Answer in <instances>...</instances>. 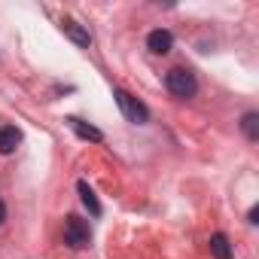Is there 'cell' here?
I'll return each instance as SVG.
<instances>
[{
	"label": "cell",
	"instance_id": "6da1fadb",
	"mask_svg": "<svg viewBox=\"0 0 259 259\" xmlns=\"http://www.w3.org/2000/svg\"><path fill=\"white\" fill-rule=\"evenodd\" d=\"M165 89L174 95V98H192L198 92V79L189 67H171L165 73Z\"/></svg>",
	"mask_w": 259,
	"mask_h": 259
},
{
	"label": "cell",
	"instance_id": "7a4b0ae2",
	"mask_svg": "<svg viewBox=\"0 0 259 259\" xmlns=\"http://www.w3.org/2000/svg\"><path fill=\"white\" fill-rule=\"evenodd\" d=\"M113 98H116V104H119V110H122V116H125L128 122L144 125V122L150 119V110H147L135 95H128L125 89H116V92H113Z\"/></svg>",
	"mask_w": 259,
	"mask_h": 259
},
{
	"label": "cell",
	"instance_id": "3957f363",
	"mask_svg": "<svg viewBox=\"0 0 259 259\" xmlns=\"http://www.w3.org/2000/svg\"><path fill=\"white\" fill-rule=\"evenodd\" d=\"M89 241H92V232H89L85 220L67 217L64 220V244H70L73 250H82V247H89Z\"/></svg>",
	"mask_w": 259,
	"mask_h": 259
},
{
	"label": "cell",
	"instance_id": "277c9868",
	"mask_svg": "<svg viewBox=\"0 0 259 259\" xmlns=\"http://www.w3.org/2000/svg\"><path fill=\"white\" fill-rule=\"evenodd\" d=\"M171 46H174V37H171V31H165V28H159V31H153V34L147 37V49H150L153 55H168Z\"/></svg>",
	"mask_w": 259,
	"mask_h": 259
},
{
	"label": "cell",
	"instance_id": "5b68a950",
	"mask_svg": "<svg viewBox=\"0 0 259 259\" xmlns=\"http://www.w3.org/2000/svg\"><path fill=\"white\" fill-rule=\"evenodd\" d=\"M19 144H22V132H19V128H13V125L0 128V156L16 153V147H19Z\"/></svg>",
	"mask_w": 259,
	"mask_h": 259
},
{
	"label": "cell",
	"instance_id": "8992f818",
	"mask_svg": "<svg viewBox=\"0 0 259 259\" xmlns=\"http://www.w3.org/2000/svg\"><path fill=\"white\" fill-rule=\"evenodd\" d=\"M61 28H64V34H67L76 46H82V49H89V46H92V34H89L85 28H79L76 22H64Z\"/></svg>",
	"mask_w": 259,
	"mask_h": 259
},
{
	"label": "cell",
	"instance_id": "52a82bcc",
	"mask_svg": "<svg viewBox=\"0 0 259 259\" xmlns=\"http://www.w3.org/2000/svg\"><path fill=\"white\" fill-rule=\"evenodd\" d=\"M67 125L73 128V132H76L79 138H85V141H104V135L98 132V128L85 125V122H82V119H76V116H70V119H67Z\"/></svg>",
	"mask_w": 259,
	"mask_h": 259
},
{
	"label": "cell",
	"instance_id": "ba28073f",
	"mask_svg": "<svg viewBox=\"0 0 259 259\" xmlns=\"http://www.w3.org/2000/svg\"><path fill=\"white\" fill-rule=\"evenodd\" d=\"M210 256L213 259H232V247H229V238L226 235H210Z\"/></svg>",
	"mask_w": 259,
	"mask_h": 259
},
{
	"label": "cell",
	"instance_id": "9c48e42d",
	"mask_svg": "<svg viewBox=\"0 0 259 259\" xmlns=\"http://www.w3.org/2000/svg\"><path fill=\"white\" fill-rule=\"evenodd\" d=\"M76 189H79V198H82V204H85V207H89V210L98 217V213H101V204H98V198H95L92 186H89L85 180H79V183H76Z\"/></svg>",
	"mask_w": 259,
	"mask_h": 259
},
{
	"label": "cell",
	"instance_id": "30bf717a",
	"mask_svg": "<svg viewBox=\"0 0 259 259\" xmlns=\"http://www.w3.org/2000/svg\"><path fill=\"white\" fill-rule=\"evenodd\" d=\"M241 128H244V135H247L250 141H259V113H244Z\"/></svg>",
	"mask_w": 259,
	"mask_h": 259
},
{
	"label": "cell",
	"instance_id": "8fae6325",
	"mask_svg": "<svg viewBox=\"0 0 259 259\" xmlns=\"http://www.w3.org/2000/svg\"><path fill=\"white\" fill-rule=\"evenodd\" d=\"M4 220H7V204L0 201V223H4Z\"/></svg>",
	"mask_w": 259,
	"mask_h": 259
}]
</instances>
